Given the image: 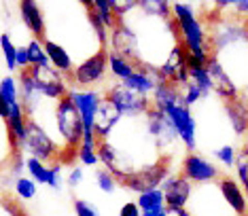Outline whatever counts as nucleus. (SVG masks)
<instances>
[{"label":"nucleus","instance_id":"nucleus-11","mask_svg":"<svg viewBox=\"0 0 248 216\" xmlns=\"http://www.w3.org/2000/svg\"><path fill=\"white\" fill-rule=\"evenodd\" d=\"M206 70H208V75H210V78H212L214 93H217L223 102L238 100L240 98L238 87L233 85V81L229 78V75L225 72V68L221 66V62H218L217 58H212V55H210V60H208V64H206Z\"/></svg>","mask_w":248,"mask_h":216},{"label":"nucleus","instance_id":"nucleus-18","mask_svg":"<svg viewBox=\"0 0 248 216\" xmlns=\"http://www.w3.org/2000/svg\"><path fill=\"white\" fill-rule=\"evenodd\" d=\"M108 70H110V75L121 83L136 72V66H134V62L123 58V55L115 53V51H108Z\"/></svg>","mask_w":248,"mask_h":216},{"label":"nucleus","instance_id":"nucleus-23","mask_svg":"<svg viewBox=\"0 0 248 216\" xmlns=\"http://www.w3.org/2000/svg\"><path fill=\"white\" fill-rule=\"evenodd\" d=\"M13 191H15V195L19 197V200H24V201H28V200H34L36 197V183L30 178V176H21V178H17L13 183Z\"/></svg>","mask_w":248,"mask_h":216},{"label":"nucleus","instance_id":"nucleus-7","mask_svg":"<svg viewBox=\"0 0 248 216\" xmlns=\"http://www.w3.org/2000/svg\"><path fill=\"white\" fill-rule=\"evenodd\" d=\"M144 123H146V129H149V134L155 138L157 146L161 149V153L166 157H172L170 155V149H174V146L178 144V134L176 129H174L172 121L168 119L163 112L159 110V108H151L149 112L144 115Z\"/></svg>","mask_w":248,"mask_h":216},{"label":"nucleus","instance_id":"nucleus-8","mask_svg":"<svg viewBox=\"0 0 248 216\" xmlns=\"http://www.w3.org/2000/svg\"><path fill=\"white\" fill-rule=\"evenodd\" d=\"M180 174L193 185H210V183H218V178H221V170L212 161H208L204 155H197V153H189L183 159Z\"/></svg>","mask_w":248,"mask_h":216},{"label":"nucleus","instance_id":"nucleus-16","mask_svg":"<svg viewBox=\"0 0 248 216\" xmlns=\"http://www.w3.org/2000/svg\"><path fill=\"white\" fill-rule=\"evenodd\" d=\"M223 106H225V115L229 119L231 132L235 136H246L248 134V106L240 98L223 102Z\"/></svg>","mask_w":248,"mask_h":216},{"label":"nucleus","instance_id":"nucleus-33","mask_svg":"<svg viewBox=\"0 0 248 216\" xmlns=\"http://www.w3.org/2000/svg\"><path fill=\"white\" fill-rule=\"evenodd\" d=\"M17 68H19V70H26V68H30V58H28L26 45L17 47Z\"/></svg>","mask_w":248,"mask_h":216},{"label":"nucleus","instance_id":"nucleus-13","mask_svg":"<svg viewBox=\"0 0 248 216\" xmlns=\"http://www.w3.org/2000/svg\"><path fill=\"white\" fill-rule=\"evenodd\" d=\"M121 121H123L121 112L112 106V102L102 98L98 112H95V121H93V132H95V136H98V140L102 142V140L108 138V136L119 127Z\"/></svg>","mask_w":248,"mask_h":216},{"label":"nucleus","instance_id":"nucleus-37","mask_svg":"<svg viewBox=\"0 0 248 216\" xmlns=\"http://www.w3.org/2000/svg\"><path fill=\"white\" fill-rule=\"evenodd\" d=\"M0 195H2V193H0Z\"/></svg>","mask_w":248,"mask_h":216},{"label":"nucleus","instance_id":"nucleus-29","mask_svg":"<svg viewBox=\"0 0 248 216\" xmlns=\"http://www.w3.org/2000/svg\"><path fill=\"white\" fill-rule=\"evenodd\" d=\"M77 159L81 166H87V168H95L100 163V157H98V151L93 149H85V146H78L77 151Z\"/></svg>","mask_w":248,"mask_h":216},{"label":"nucleus","instance_id":"nucleus-12","mask_svg":"<svg viewBox=\"0 0 248 216\" xmlns=\"http://www.w3.org/2000/svg\"><path fill=\"white\" fill-rule=\"evenodd\" d=\"M217 186H218V193H221L225 203L233 210L235 216H248V197H246V193L242 191V186L238 185V180L229 178V176H221Z\"/></svg>","mask_w":248,"mask_h":216},{"label":"nucleus","instance_id":"nucleus-30","mask_svg":"<svg viewBox=\"0 0 248 216\" xmlns=\"http://www.w3.org/2000/svg\"><path fill=\"white\" fill-rule=\"evenodd\" d=\"M75 214L77 216H100L98 206L87 200H75Z\"/></svg>","mask_w":248,"mask_h":216},{"label":"nucleus","instance_id":"nucleus-25","mask_svg":"<svg viewBox=\"0 0 248 216\" xmlns=\"http://www.w3.org/2000/svg\"><path fill=\"white\" fill-rule=\"evenodd\" d=\"M95 185H98V189L102 193L112 195V193L117 191V186H119V180H117L106 168H98L95 170Z\"/></svg>","mask_w":248,"mask_h":216},{"label":"nucleus","instance_id":"nucleus-10","mask_svg":"<svg viewBox=\"0 0 248 216\" xmlns=\"http://www.w3.org/2000/svg\"><path fill=\"white\" fill-rule=\"evenodd\" d=\"M161 193L166 197V208H185L193 195V183H189L183 174H170L161 183Z\"/></svg>","mask_w":248,"mask_h":216},{"label":"nucleus","instance_id":"nucleus-6","mask_svg":"<svg viewBox=\"0 0 248 216\" xmlns=\"http://www.w3.org/2000/svg\"><path fill=\"white\" fill-rule=\"evenodd\" d=\"M170 174H172V159H163V161L142 170V172L132 174V176H127V178L119 180V186H125L129 191H136L140 195V193H144V191L159 189L161 183Z\"/></svg>","mask_w":248,"mask_h":216},{"label":"nucleus","instance_id":"nucleus-22","mask_svg":"<svg viewBox=\"0 0 248 216\" xmlns=\"http://www.w3.org/2000/svg\"><path fill=\"white\" fill-rule=\"evenodd\" d=\"M0 95L4 98V102H7L9 106L17 104L19 102V87H17V78L13 77H4L0 78Z\"/></svg>","mask_w":248,"mask_h":216},{"label":"nucleus","instance_id":"nucleus-19","mask_svg":"<svg viewBox=\"0 0 248 216\" xmlns=\"http://www.w3.org/2000/svg\"><path fill=\"white\" fill-rule=\"evenodd\" d=\"M138 208L140 212H151V210H163L166 208V197H163L161 189H153V191H144L138 195Z\"/></svg>","mask_w":248,"mask_h":216},{"label":"nucleus","instance_id":"nucleus-3","mask_svg":"<svg viewBox=\"0 0 248 216\" xmlns=\"http://www.w3.org/2000/svg\"><path fill=\"white\" fill-rule=\"evenodd\" d=\"M106 70H108V51H100V53L92 55L89 60L81 62L75 66L72 75L66 78L68 87L72 89H89L93 85H100L106 78Z\"/></svg>","mask_w":248,"mask_h":216},{"label":"nucleus","instance_id":"nucleus-2","mask_svg":"<svg viewBox=\"0 0 248 216\" xmlns=\"http://www.w3.org/2000/svg\"><path fill=\"white\" fill-rule=\"evenodd\" d=\"M21 151H26L30 157H34V159H38V161L47 163V166H53V163L60 161V155H62V151L64 149H62L58 142L45 132L41 125L28 119L26 140H24Z\"/></svg>","mask_w":248,"mask_h":216},{"label":"nucleus","instance_id":"nucleus-1","mask_svg":"<svg viewBox=\"0 0 248 216\" xmlns=\"http://www.w3.org/2000/svg\"><path fill=\"white\" fill-rule=\"evenodd\" d=\"M83 119L78 115L75 102L68 95L62 98L55 104V140L62 149H75L78 151L83 140Z\"/></svg>","mask_w":248,"mask_h":216},{"label":"nucleus","instance_id":"nucleus-31","mask_svg":"<svg viewBox=\"0 0 248 216\" xmlns=\"http://www.w3.org/2000/svg\"><path fill=\"white\" fill-rule=\"evenodd\" d=\"M85 180V172H83V168L81 166H77V168H72L70 170V174L66 176V185L70 186V189H77L78 185Z\"/></svg>","mask_w":248,"mask_h":216},{"label":"nucleus","instance_id":"nucleus-24","mask_svg":"<svg viewBox=\"0 0 248 216\" xmlns=\"http://www.w3.org/2000/svg\"><path fill=\"white\" fill-rule=\"evenodd\" d=\"M0 49H2L4 64H7L9 72H13L17 68V47L13 45L9 34H0Z\"/></svg>","mask_w":248,"mask_h":216},{"label":"nucleus","instance_id":"nucleus-4","mask_svg":"<svg viewBox=\"0 0 248 216\" xmlns=\"http://www.w3.org/2000/svg\"><path fill=\"white\" fill-rule=\"evenodd\" d=\"M104 98L108 102H112V106L121 112L123 119L144 117L146 112L153 108V102H151V98H142V95L129 92V89L123 87L121 83L110 85V87L104 92Z\"/></svg>","mask_w":248,"mask_h":216},{"label":"nucleus","instance_id":"nucleus-35","mask_svg":"<svg viewBox=\"0 0 248 216\" xmlns=\"http://www.w3.org/2000/svg\"><path fill=\"white\" fill-rule=\"evenodd\" d=\"M0 117H2L4 121H7V119H9V104H7V102H4L2 95H0Z\"/></svg>","mask_w":248,"mask_h":216},{"label":"nucleus","instance_id":"nucleus-14","mask_svg":"<svg viewBox=\"0 0 248 216\" xmlns=\"http://www.w3.org/2000/svg\"><path fill=\"white\" fill-rule=\"evenodd\" d=\"M19 15L24 26L28 28V32L36 38V41H43L45 38V15H43V7L34 0H24L19 2Z\"/></svg>","mask_w":248,"mask_h":216},{"label":"nucleus","instance_id":"nucleus-28","mask_svg":"<svg viewBox=\"0 0 248 216\" xmlns=\"http://www.w3.org/2000/svg\"><path fill=\"white\" fill-rule=\"evenodd\" d=\"M180 95H183V102H185V104L191 108L193 104H197V102H202L204 98H208L210 93H206L204 89H200L195 83L189 81L187 85H183V87H180Z\"/></svg>","mask_w":248,"mask_h":216},{"label":"nucleus","instance_id":"nucleus-36","mask_svg":"<svg viewBox=\"0 0 248 216\" xmlns=\"http://www.w3.org/2000/svg\"><path fill=\"white\" fill-rule=\"evenodd\" d=\"M166 214V208L163 210H151V212H142V216H163Z\"/></svg>","mask_w":248,"mask_h":216},{"label":"nucleus","instance_id":"nucleus-5","mask_svg":"<svg viewBox=\"0 0 248 216\" xmlns=\"http://www.w3.org/2000/svg\"><path fill=\"white\" fill-rule=\"evenodd\" d=\"M161 112L172 121L180 142L185 144V149H187L189 153H193L197 149V136H195L197 121H195L193 112H191V108L185 104L183 98H180L178 102H174V104H168Z\"/></svg>","mask_w":248,"mask_h":216},{"label":"nucleus","instance_id":"nucleus-32","mask_svg":"<svg viewBox=\"0 0 248 216\" xmlns=\"http://www.w3.org/2000/svg\"><path fill=\"white\" fill-rule=\"evenodd\" d=\"M119 216H142V212H140V208H138L136 201H127V203H123V206H121Z\"/></svg>","mask_w":248,"mask_h":216},{"label":"nucleus","instance_id":"nucleus-15","mask_svg":"<svg viewBox=\"0 0 248 216\" xmlns=\"http://www.w3.org/2000/svg\"><path fill=\"white\" fill-rule=\"evenodd\" d=\"M41 43H43L45 53H47V58H49V64L64 78H68L72 75V70H75V60H72V55L68 53V49L53 43V41H49V38H43Z\"/></svg>","mask_w":248,"mask_h":216},{"label":"nucleus","instance_id":"nucleus-26","mask_svg":"<svg viewBox=\"0 0 248 216\" xmlns=\"http://www.w3.org/2000/svg\"><path fill=\"white\" fill-rule=\"evenodd\" d=\"M26 49H28V58H30V66H51V64H49V58H47V53H45L41 41L32 38V41L26 45Z\"/></svg>","mask_w":248,"mask_h":216},{"label":"nucleus","instance_id":"nucleus-34","mask_svg":"<svg viewBox=\"0 0 248 216\" xmlns=\"http://www.w3.org/2000/svg\"><path fill=\"white\" fill-rule=\"evenodd\" d=\"M163 216H191V212L187 208H166Z\"/></svg>","mask_w":248,"mask_h":216},{"label":"nucleus","instance_id":"nucleus-27","mask_svg":"<svg viewBox=\"0 0 248 216\" xmlns=\"http://www.w3.org/2000/svg\"><path fill=\"white\" fill-rule=\"evenodd\" d=\"M189 81L195 83L200 89H204L206 93H212L214 92V85H212V78L208 75L206 66H200V68H191L189 70Z\"/></svg>","mask_w":248,"mask_h":216},{"label":"nucleus","instance_id":"nucleus-20","mask_svg":"<svg viewBox=\"0 0 248 216\" xmlns=\"http://www.w3.org/2000/svg\"><path fill=\"white\" fill-rule=\"evenodd\" d=\"M93 11L98 13V17L102 19V24L106 26V30L112 32L119 24V19L115 17V11H112V0H93L92 2Z\"/></svg>","mask_w":248,"mask_h":216},{"label":"nucleus","instance_id":"nucleus-17","mask_svg":"<svg viewBox=\"0 0 248 216\" xmlns=\"http://www.w3.org/2000/svg\"><path fill=\"white\" fill-rule=\"evenodd\" d=\"M123 87H127L129 92L142 95V98H151L157 87V78L151 75V72H144V70H136L129 78L121 81Z\"/></svg>","mask_w":248,"mask_h":216},{"label":"nucleus","instance_id":"nucleus-21","mask_svg":"<svg viewBox=\"0 0 248 216\" xmlns=\"http://www.w3.org/2000/svg\"><path fill=\"white\" fill-rule=\"evenodd\" d=\"M238 155H240V151L235 149L233 144H221V146H217V149H212V157L225 168H235Z\"/></svg>","mask_w":248,"mask_h":216},{"label":"nucleus","instance_id":"nucleus-9","mask_svg":"<svg viewBox=\"0 0 248 216\" xmlns=\"http://www.w3.org/2000/svg\"><path fill=\"white\" fill-rule=\"evenodd\" d=\"M68 98L75 102L78 115H81V119H83V127H85V132H93L95 112H98L104 93L95 92V89H75L72 87L68 92Z\"/></svg>","mask_w":248,"mask_h":216}]
</instances>
